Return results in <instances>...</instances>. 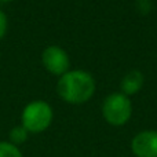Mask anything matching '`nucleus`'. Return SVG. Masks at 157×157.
Masks as SVG:
<instances>
[{
  "instance_id": "f257e3e1",
  "label": "nucleus",
  "mask_w": 157,
  "mask_h": 157,
  "mask_svg": "<svg viewBox=\"0 0 157 157\" xmlns=\"http://www.w3.org/2000/svg\"><path fill=\"white\" fill-rule=\"evenodd\" d=\"M57 91L69 103L87 102L95 92V81L86 71H68L59 77Z\"/></svg>"
},
{
  "instance_id": "f03ea898",
  "label": "nucleus",
  "mask_w": 157,
  "mask_h": 157,
  "mask_svg": "<svg viewBox=\"0 0 157 157\" xmlns=\"http://www.w3.org/2000/svg\"><path fill=\"white\" fill-rule=\"evenodd\" d=\"M52 121V109L44 101H33L22 112V125L28 132H43Z\"/></svg>"
},
{
  "instance_id": "7ed1b4c3",
  "label": "nucleus",
  "mask_w": 157,
  "mask_h": 157,
  "mask_svg": "<svg viewBox=\"0 0 157 157\" xmlns=\"http://www.w3.org/2000/svg\"><path fill=\"white\" fill-rule=\"evenodd\" d=\"M132 113L131 101L121 92H114L106 97L102 105L103 119L112 125H123L130 120Z\"/></svg>"
},
{
  "instance_id": "20e7f679",
  "label": "nucleus",
  "mask_w": 157,
  "mask_h": 157,
  "mask_svg": "<svg viewBox=\"0 0 157 157\" xmlns=\"http://www.w3.org/2000/svg\"><path fill=\"white\" fill-rule=\"evenodd\" d=\"M41 61L43 65L50 73L62 76L68 72L69 69V57L63 48L58 46H50L43 51L41 55Z\"/></svg>"
},
{
  "instance_id": "39448f33",
  "label": "nucleus",
  "mask_w": 157,
  "mask_h": 157,
  "mask_svg": "<svg viewBox=\"0 0 157 157\" xmlns=\"http://www.w3.org/2000/svg\"><path fill=\"white\" fill-rule=\"evenodd\" d=\"M131 150L136 157H157V131L147 130L136 134L131 141Z\"/></svg>"
},
{
  "instance_id": "423d86ee",
  "label": "nucleus",
  "mask_w": 157,
  "mask_h": 157,
  "mask_svg": "<svg viewBox=\"0 0 157 157\" xmlns=\"http://www.w3.org/2000/svg\"><path fill=\"white\" fill-rule=\"evenodd\" d=\"M144 86V75L139 71H131L123 77L120 88L121 94L124 95H132L136 94Z\"/></svg>"
},
{
  "instance_id": "0eeeda50",
  "label": "nucleus",
  "mask_w": 157,
  "mask_h": 157,
  "mask_svg": "<svg viewBox=\"0 0 157 157\" xmlns=\"http://www.w3.org/2000/svg\"><path fill=\"white\" fill-rule=\"evenodd\" d=\"M28 131L24 125H17L10 131V144L13 145H21L28 139Z\"/></svg>"
},
{
  "instance_id": "6e6552de",
  "label": "nucleus",
  "mask_w": 157,
  "mask_h": 157,
  "mask_svg": "<svg viewBox=\"0 0 157 157\" xmlns=\"http://www.w3.org/2000/svg\"><path fill=\"white\" fill-rule=\"evenodd\" d=\"M0 157H22V153L10 142H0Z\"/></svg>"
},
{
  "instance_id": "1a4fd4ad",
  "label": "nucleus",
  "mask_w": 157,
  "mask_h": 157,
  "mask_svg": "<svg viewBox=\"0 0 157 157\" xmlns=\"http://www.w3.org/2000/svg\"><path fill=\"white\" fill-rule=\"evenodd\" d=\"M6 30H7V17L6 14L0 10V39L4 36Z\"/></svg>"
},
{
  "instance_id": "9d476101",
  "label": "nucleus",
  "mask_w": 157,
  "mask_h": 157,
  "mask_svg": "<svg viewBox=\"0 0 157 157\" xmlns=\"http://www.w3.org/2000/svg\"><path fill=\"white\" fill-rule=\"evenodd\" d=\"M0 2H11V0H0Z\"/></svg>"
}]
</instances>
